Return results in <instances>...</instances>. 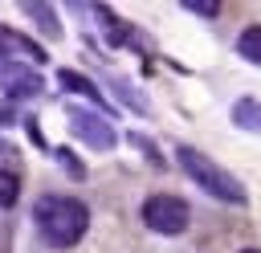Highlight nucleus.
<instances>
[{"instance_id": "6", "label": "nucleus", "mask_w": 261, "mask_h": 253, "mask_svg": "<svg viewBox=\"0 0 261 253\" xmlns=\"http://www.w3.org/2000/svg\"><path fill=\"white\" fill-rule=\"evenodd\" d=\"M0 53H8V61L16 57H29V61H45V53H41V45L37 41H29L24 33H16V29H0Z\"/></svg>"}, {"instance_id": "11", "label": "nucleus", "mask_w": 261, "mask_h": 253, "mask_svg": "<svg viewBox=\"0 0 261 253\" xmlns=\"http://www.w3.org/2000/svg\"><path fill=\"white\" fill-rule=\"evenodd\" d=\"M16 196H20V184H16V175H12V171H0V208L16 204Z\"/></svg>"}, {"instance_id": "8", "label": "nucleus", "mask_w": 261, "mask_h": 253, "mask_svg": "<svg viewBox=\"0 0 261 253\" xmlns=\"http://www.w3.org/2000/svg\"><path fill=\"white\" fill-rule=\"evenodd\" d=\"M232 122L245 127V131H257V135H261V102H249V98L237 102V106H232Z\"/></svg>"}, {"instance_id": "12", "label": "nucleus", "mask_w": 261, "mask_h": 253, "mask_svg": "<svg viewBox=\"0 0 261 253\" xmlns=\"http://www.w3.org/2000/svg\"><path fill=\"white\" fill-rule=\"evenodd\" d=\"M184 8H188V12H200V16H216V12H220L216 0H184Z\"/></svg>"}, {"instance_id": "10", "label": "nucleus", "mask_w": 261, "mask_h": 253, "mask_svg": "<svg viewBox=\"0 0 261 253\" xmlns=\"http://www.w3.org/2000/svg\"><path fill=\"white\" fill-rule=\"evenodd\" d=\"M24 12L37 16L41 29H49V37H61V24H57V12H53V8H45V4H24Z\"/></svg>"}, {"instance_id": "9", "label": "nucleus", "mask_w": 261, "mask_h": 253, "mask_svg": "<svg viewBox=\"0 0 261 253\" xmlns=\"http://www.w3.org/2000/svg\"><path fill=\"white\" fill-rule=\"evenodd\" d=\"M237 53H241L245 61L261 65V24H253V29H245V33H241V41H237Z\"/></svg>"}, {"instance_id": "5", "label": "nucleus", "mask_w": 261, "mask_h": 253, "mask_svg": "<svg viewBox=\"0 0 261 253\" xmlns=\"http://www.w3.org/2000/svg\"><path fill=\"white\" fill-rule=\"evenodd\" d=\"M0 86L12 98H33V94H41V73L29 69L24 61H0Z\"/></svg>"}, {"instance_id": "3", "label": "nucleus", "mask_w": 261, "mask_h": 253, "mask_svg": "<svg viewBox=\"0 0 261 253\" xmlns=\"http://www.w3.org/2000/svg\"><path fill=\"white\" fill-rule=\"evenodd\" d=\"M143 220H147V229H155L163 237H175V233L188 229V204L179 196H151L143 204Z\"/></svg>"}, {"instance_id": "4", "label": "nucleus", "mask_w": 261, "mask_h": 253, "mask_svg": "<svg viewBox=\"0 0 261 253\" xmlns=\"http://www.w3.org/2000/svg\"><path fill=\"white\" fill-rule=\"evenodd\" d=\"M69 131H73L82 143H90L94 151H110V147H114V127H110L102 114L73 110V114H69Z\"/></svg>"}, {"instance_id": "14", "label": "nucleus", "mask_w": 261, "mask_h": 253, "mask_svg": "<svg viewBox=\"0 0 261 253\" xmlns=\"http://www.w3.org/2000/svg\"><path fill=\"white\" fill-rule=\"evenodd\" d=\"M245 253H257V249H245Z\"/></svg>"}, {"instance_id": "1", "label": "nucleus", "mask_w": 261, "mask_h": 253, "mask_svg": "<svg viewBox=\"0 0 261 253\" xmlns=\"http://www.w3.org/2000/svg\"><path fill=\"white\" fill-rule=\"evenodd\" d=\"M37 224L53 245L65 249V245L82 241V233L90 229V212L73 196H41L37 200Z\"/></svg>"}, {"instance_id": "2", "label": "nucleus", "mask_w": 261, "mask_h": 253, "mask_svg": "<svg viewBox=\"0 0 261 253\" xmlns=\"http://www.w3.org/2000/svg\"><path fill=\"white\" fill-rule=\"evenodd\" d=\"M175 159H179V167H184L204 192H212L216 200H224V204H245V184H237V175H228V171H224L220 163H212L204 151H196V147H179Z\"/></svg>"}, {"instance_id": "7", "label": "nucleus", "mask_w": 261, "mask_h": 253, "mask_svg": "<svg viewBox=\"0 0 261 253\" xmlns=\"http://www.w3.org/2000/svg\"><path fill=\"white\" fill-rule=\"evenodd\" d=\"M57 78H61V86H65V90H73V94H86V98H90V102H98L102 110L110 106V102H106V98L94 90V82H90V78H82V73H73V69H61Z\"/></svg>"}, {"instance_id": "13", "label": "nucleus", "mask_w": 261, "mask_h": 253, "mask_svg": "<svg viewBox=\"0 0 261 253\" xmlns=\"http://www.w3.org/2000/svg\"><path fill=\"white\" fill-rule=\"evenodd\" d=\"M8 122H16V110L12 106H0V127H8Z\"/></svg>"}]
</instances>
